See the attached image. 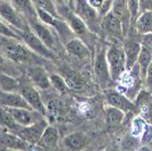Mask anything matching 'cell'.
<instances>
[{
    "instance_id": "1",
    "label": "cell",
    "mask_w": 152,
    "mask_h": 151,
    "mask_svg": "<svg viewBox=\"0 0 152 151\" xmlns=\"http://www.w3.org/2000/svg\"><path fill=\"white\" fill-rule=\"evenodd\" d=\"M0 51L10 60L23 65H42L45 58L32 51L22 40L0 35Z\"/></svg>"
},
{
    "instance_id": "2",
    "label": "cell",
    "mask_w": 152,
    "mask_h": 151,
    "mask_svg": "<svg viewBox=\"0 0 152 151\" xmlns=\"http://www.w3.org/2000/svg\"><path fill=\"white\" fill-rule=\"evenodd\" d=\"M106 56H107L111 78L114 82H118L127 72L126 55H125L124 47L118 43V41L110 43L107 47Z\"/></svg>"
},
{
    "instance_id": "3",
    "label": "cell",
    "mask_w": 152,
    "mask_h": 151,
    "mask_svg": "<svg viewBox=\"0 0 152 151\" xmlns=\"http://www.w3.org/2000/svg\"><path fill=\"white\" fill-rule=\"evenodd\" d=\"M106 50L107 48L102 45L96 49V52L93 58V66H92V72H93V77H94L95 82L103 90L109 89L110 85L114 83L107 62Z\"/></svg>"
},
{
    "instance_id": "4",
    "label": "cell",
    "mask_w": 152,
    "mask_h": 151,
    "mask_svg": "<svg viewBox=\"0 0 152 151\" xmlns=\"http://www.w3.org/2000/svg\"><path fill=\"white\" fill-rule=\"evenodd\" d=\"M73 10L85 22V24L93 33H101V17L88 0H75Z\"/></svg>"
},
{
    "instance_id": "5",
    "label": "cell",
    "mask_w": 152,
    "mask_h": 151,
    "mask_svg": "<svg viewBox=\"0 0 152 151\" xmlns=\"http://www.w3.org/2000/svg\"><path fill=\"white\" fill-rule=\"evenodd\" d=\"M19 37L20 40L35 54H38L39 56L45 58V60H55L56 59V54L55 51H52L47 45V44L39 38L38 35L31 30V27L26 29L24 31L19 32Z\"/></svg>"
},
{
    "instance_id": "6",
    "label": "cell",
    "mask_w": 152,
    "mask_h": 151,
    "mask_svg": "<svg viewBox=\"0 0 152 151\" xmlns=\"http://www.w3.org/2000/svg\"><path fill=\"white\" fill-rule=\"evenodd\" d=\"M0 16L6 21L16 31H24L28 29V22L26 17L14 6L10 1L0 0Z\"/></svg>"
},
{
    "instance_id": "7",
    "label": "cell",
    "mask_w": 152,
    "mask_h": 151,
    "mask_svg": "<svg viewBox=\"0 0 152 151\" xmlns=\"http://www.w3.org/2000/svg\"><path fill=\"white\" fill-rule=\"evenodd\" d=\"M28 25L31 27V30L39 38L41 39L52 51H56L58 48V42H61L59 38H58L57 33L55 32V30L49 26L48 24L43 23L39 17H34L27 21Z\"/></svg>"
},
{
    "instance_id": "8",
    "label": "cell",
    "mask_w": 152,
    "mask_h": 151,
    "mask_svg": "<svg viewBox=\"0 0 152 151\" xmlns=\"http://www.w3.org/2000/svg\"><path fill=\"white\" fill-rule=\"evenodd\" d=\"M18 92L23 95V98L25 99L27 102V105L37 110L39 113H41L42 115H45L47 113V107H45L42 95L40 93V90L38 88H35L30 81L28 82H19V88Z\"/></svg>"
},
{
    "instance_id": "9",
    "label": "cell",
    "mask_w": 152,
    "mask_h": 151,
    "mask_svg": "<svg viewBox=\"0 0 152 151\" xmlns=\"http://www.w3.org/2000/svg\"><path fill=\"white\" fill-rule=\"evenodd\" d=\"M101 30L103 33H106V35L118 42L124 40V37L126 34L121 21L113 12L101 18Z\"/></svg>"
},
{
    "instance_id": "10",
    "label": "cell",
    "mask_w": 152,
    "mask_h": 151,
    "mask_svg": "<svg viewBox=\"0 0 152 151\" xmlns=\"http://www.w3.org/2000/svg\"><path fill=\"white\" fill-rule=\"evenodd\" d=\"M48 125L49 124H48L47 119L45 117H42L31 125L22 126L17 132V135L24 139L26 142H28L31 145H37Z\"/></svg>"
},
{
    "instance_id": "11",
    "label": "cell",
    "mask_w": 152,
    "mask_h": 151,
    "mask_svg": "<svg viewBox=\"0 0 152 151\" xmlns=\"http://www.w3.org/2000/svg\"><path fill=\"white\" fill-rule=\"evenodd\" d=\"M27 80L40 91H45L51 86L50 74L42 65H30L26 68Z\"/></svg>"
},
{
    "instance_id": "12",
    "label": "cell",
    "mask_w": 152,
    "mask_h": 151,
    "mask_svg": "<svg viewBox=\"0 0 152 151\" xmlns=\"http://www.w3.org/2000/svg\"><path fill=\"white\" fill-rule=\"evenodd\" d=\"M104 95H106V102L109 106L119 108L121 110H124L126 114L135 110V105L133 103L132 99H129L126 95L119 92L118 90L106 89Z\"/></svg>"
},
{
    "instance_id": "13",
    "label": "cell",
    "mask_w": 152,
    "mask_h": 151,
    "mask_svg": "<svg viewBox=\"0 0 152 151\" xmlns=\"http://www.w3.org/2000/svg\"><path fill=\"white\" fill-rule=\"evenodd\" d=\"M8 113L12 115L14 120L20 126H27L33 124L34 122L45 117V115L39 113L32 108L17 107V108H6Z\"/></svg>"
},
{
    "instance_id": "14",
    "label": "cell",
    "mask_w": 152,
    "mask_h": 151,
    "mask_svg": "<svg viewBox=\"0 0 152 151\" xmlns=\"http://www.w3.org/2000/svg\"><path fill=\"white\" fill-rule=\"evenodd\" d=\"M65 45V50L66 52L74 57L78 60H88L91 56V50H90L89 45L85 41H83L82 39L75 38L70 39L69 41H67Z\"/></svg>"
},
{
    "instance_id": "15",
    "label": "cell",
    "mask_w": 152,
    "mask_h": 151,
    "mask_svg": "<svg viewBox=\"0 0 152 151\" xmlns=\"http://www.w3.org/2000/svg\"><path fill=\"white\" fill-rule=\"evenodd\" d=\"M124 50L126 55V65L127 70L132 69L137 63V58H139L140 51L142 48V44L140 42V39H135L132 37H128L124 40Z\"/></svg>"
},
{
    "instance_id": "16",
    "label": "cell",
    "mask_w": 152,
    "mask_h": 151,
    "mask_svg": "<svg viewBox=\"0 0 152 151\" xmlns=\"http://www.w3.org/2000/svg\"><path fill=\"white\" fill-rule=\"evenodd\" d=\"M90 143V138L84 132H73L66 135L61 141V144L67 150H83Z\"/></svg>"
},
{
    "instance_id": "17",
    "label": "cell",
    "mask_w": 152,
    "mask_h": 151,
    "mask_svg": "<svg viewBox=\"0 0 152 151\" xmlns=\"http://www.w3.org/2000/svg\"><path fill=\"white\" fill-rule=\"evenodd\" d=\"M0 107L31 108L18 91H5V90H0Z\"/></svg>"
},
{
    "instance_id": "18",
    "label": "cell",
    "mask_w": 152,
    "mask_h": 151,
    "mask_svg": "<svg viewBox=\"0 0 152 151\" xmlns=\"http://www.w3.org/2000/svg\"><path fill=\"white\" fill-rule=\"evenodd\" d=\"M59 142H60V136H59L58 130L55 126L48 125L37 145L40 147L41 149L49 150V149H56Z\"/></svg>"
},
{
    "instance_id": "19",
    "label": "cell",
    "mask_w": 152,
    "mask_h": 151,
    "mask_svg": "<svg viewBox=\"0 0 152 151\" xmlns=\"http://www.w3.org/2000/svg\"><path fill=\"white\" fill-rule=\"evenodd\" d=\"M135 32L142 35L152 32V10H143L139 14L133 23Z\"/></svg>"
},
{
    "instance_id": "20",
    "label": "cell",
    "mask_w": 152,
    "mask_h": 151,
    "mask_svg": "<svg viewBox=\"0 0 152 151\" xmlns=\"http://www.w3.org/2000/svg\"><path fill=\"white\" fill-rule=\"evenodd\" d=\"M10 2L25 16L27 21L38 17L37 7L34 5L33 0H10Z\"/></svg>"
},
{
    "instance_id": "21",
    "label": "cell",
    "mask_w": 152,
    "mask_h": 151,
    "mask_svg": "<svg viewBox=\"0 0 152 151\" xmlns=\"http://www.w3.org/2000/svg\"><path fill=\"white\" fill-rule=\"evenodd\" d=\"M125 115L126 113L124 110L108 105L106 108V124L109 127H116L121 125L125 118Z\"/></svg>"
},
{
    "instance_id": "22",
    "label": "cell",
    "mask_w": 152,
    "mask_h": 151,
    "mask_svg": "<svg viewBox=\"0 0 152 151\" xmlns=\"http://www.w3.org/2000/svg\"><path fill=\"white\" fill-rule=\"evenodd\" d=\"M151 62H152V52L149 50V49H146L145 47L142 45L136 65L139 66L140 72H141V75H142V77H143V82H144V76H145V74H146L148 67L150 66Z\"/></svg>"
},
{
    "instance_id": "23",
    "label": "cell",
    "mask_w": 152,
    "mask_h": 151,
    "mask_svg": "<svg viewBox=\"0 0 152 151\" xmlns=\"http://www.w3.org/2000/svg\"><path fill=\"white\" fill-rule=\"evenodd\" d=\"M16 63H14L13 60H10L7 56H5L1 51H0V72L5 73V74H8L10 76H14V77H18L20 75L17 66L15 65Z\"/></svg>"
},
{
    "instance_id": "24",
    "label": "cell",
    "mask_w": 152,
    "mask_h": 151,
    "mask_svg": "<svg viewBox=\"0 0 152 151\" xmlns=\"http://www.w3.org/2000/svg\"><path fill=\"white\" fill-rule=\"evenodd\" d=\"M19 82L14 76L0 72V90L5 91H18Z\"/></svg>"
},
{
    "instance_id": "25",
    "label": "cell",
    "mask_w": 152,
    "mask_h": 151,
    "mask_svg": "<svg viewBox=\"0 0 152 151\" xmlns=\"http://www.w3.org/2000/svg\"><path fill=\"white\" fill-rule=\"evenodd\" d=\"M63 76L65 77V80H66L69 89L80 90V89L83 88L84 81H83V77L80 74H77V73L73 72V70H67V72H65V74Z\"/></svg>"
},
{
    "instance_id": "26",
    "label": "cell",
    "mask_w": 152,
    "mask_h": 151,
    "mask_svg": "<svg viewBox=\"0 0 152 151\" xmlns=\"http://www.w3.org/2000/svg\"><path fill=\"white\" fill-rule=\"evenodd\" d=\"M50 82L51 86L59 93H67L68 90H69L68 84H67L65 77L61 74H57V73L50 74Z\"/></svg>"
},
{
    "instance_id": "27",
    "label": "cell",
    "mask_w": 152,
    "mask_h": 151,
    "mask_svg": "<svg viewBox=\"0 0 152 151\" xmlns=\"http://www.w3.org/2000/svg\"><path fill=\"white\" fill-rule=\"evenodd\" d=\"M33 2H34L37 8L43 9V10L52 14L55 16H59L57 4L55 2V0H33Z\"/></svg>"
},
{
    "instance_id": "28",
    "label": "cell",
    "mask_w": 152,
    "mask_h": 151,
    "mask_svg": "<svg viewBox=\"0 0 152 151\" xmlns=\"http://www.w3.org/2000/svg\"><path fill=\"white\" fill-rule=\"evenodd\" d=\"M0 35L1 37H7V38H15L19 39V32L16 31L13 26H10L5 19L0 16Z\"/></svg>"
},
{
    "instance_id": "29",
    "label": "cell",
    "mask_w": 152,
    "mask_h": 151,
    "mask_svg": "<svg viewBox=\"0 0 152 151\" xmlns=\"http://www.w3.org/2000/svg\"><path fill=\"white\" fill-rule=\"evenodd\" d=\"M127 7L132 17V24L134 23L135 18L139 16L140 14V0H127Z\"/></svg>"
},
{
    "instance_id": "30",
    "label": "cell",
    "mask_w": 152,
    "mask_h": 151,
    "mask_svg": "<svg viewBox=\"0 0 152 151\" xmlns=\"http://www.w3.org/2000/svg\"><path fill=\"white\" fill-rule=\"evenodd\" d=\"M152 142V124H145L142 132V143Z\"/></svg>"
},
{
    "instance_id": "31",
    "label": "cell",
    "mask_w": 152,
    "mask_h": 151,
    "mask_svg": "<svg viewBox=\"0 0 152 151\" xmlns=\"http://www.w3.org/2000/svg\"><path fill=\"white\" fill-rule=\"evenodd\" d=\"M139 39L141 44L152 52V32L151 33H148V34L139 35Z\"/></svg>"
},
{
    "instance_id": "32",
    "label": "cell",
    "mask_w": 152,
    "mask_h": 151,
    "mask_svg": "<svg viewBox=\"0 0 152 151\" xmlns=\"http://www.w3.org/2000/svg\"><path fill=\"white\" fill-rule=\"evenodd\" d=\"M144 85H145L148 92L152 93V62L150 64V66L148 67L146 74L144 76Z\"/></svg>"
},
{
    "instance_id": "33",
    "label": "cell",
    "mask_w": 152,
    "mask_h": 151,
    "mask_svg": "<svg viewBox=\"0 0 152 151\" xmlns=\"http://www.w3.org/2000/svg\"><path fill=\"white\" fill-rule=\"evenodd\" d=\"M140 10H152V0H140Z\"/></svg>"
},
{
    "instance_id": "34",
    "label": "cell",
    "mask_w": 152,
    "mask_h": 151,
    "mask_svg": "<svg viewBox=\"0 0 152 151\" xmlns=\"http://www.w3.org/2000/svg\"><path fill=\"white\" fill-rule=\"evenodd\" d=\"M64 2H65V5H66V6H68L70 8V9H73L75 0H64Z\"/></svg>"
},
{
    "instance_id": "35",
    "label": "cell",
    "mask_w": 152,
    "mask_h": 151,
    "mask_svg": "<svg viewBox=\"0 0 152 151\" xmlns=\"http://www.w3.org/2000/svg\"><path fill=\"white\" fill-rule=\"evenodd\" d=\"M55 2L57 4V7H60V6H64V5H65L64 0H55Z\"/></svg>"
},
{
    "instance_id": "36",
    "label": "cell",
    "mask_w": 152,
    "mask_h": 151,
    "mask_svg": "<svg viewBox=\"0 0 152 151\" xmlns=\"http://www.w3.org/2000/svg\"><path fill=\"white\" fill-rule=\"evenodd\" d=\"M5 1H10V0H5Z\"/></svg>"
}]
</instances>
